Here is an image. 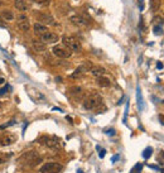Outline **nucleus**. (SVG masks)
<instances>
[{"label": "nucleus", "mask_w": 164, "mask_h": 173, "mask_svg": "<svg viewBox=\"0 0 164 173\" xmlns=\"http://www.w3.org/2000/svg\"><path fill=\"white\" fill-rule=\"evenodd\" d=\"M33 29H34V33L38 34V36H42L46 32H48V28L46 24H42V23H36L33 25Z\"/></svg>", "instance_id": "11"}, {"label": "nucleus", "mask_w": 164, "mask_h": 173, "mask_svg": "<svg viewBox=\"0 0 164 173\" xmlns=\"http://www.w3.org/2000/svg\"><path fill=\"white\" fill-rule=\"evenodd\" d=\"M62 171V165L59 163H46L44 165H42L40 173H59Z\"/></svg>", "instance_id": "5"}, {"label": "nucleus", "mask_w": 164, "mask_h": 173, "mask_svg": "<svg viewBox=\"0 0 164 173\" xmlns=\"http://www.w3.org/2000/svg\"><path fill=\"white\" fill-rule=\"evenodd\" d=\"M16 24H18V28L22 30V32H28L29 28H30L29 20H28L25 14H20L18 16V22H16Z\"/></svg>", "instance_id": "6"}, {"label": "nucleus", "mask_w": 164, "mask_h": 173, "mask_svg": "<svg viewBox=\"0 0 164 173\" xmlns=\"http://www.w3.org/2000/svg\"><path fill=\"white\" fill-rule=\"evenodd\" d=\"M58 39H59V37L57 36V34L53 33V32H49V30L40 36V41L42 42H44L46 44L47 43H56Z\"/></svg>", "instance_id": "7"}, {"label": "nucleus", "mask_w": 164, "mask_h": 173, "mask_svg": "<svg viewBox=\"0 0 164 173\" xmlns=\"http://www.w3.org/2000/svg\"><path fill=\"white\" fill-rule=\"evenodd\" d=\"M137 101H138V108L139 110H144V102H143V96H141V90L140 87H137Z\"/></svg>", "instance_id": "17"}, {"label": "nucleus", "mask_w": 164, "mask_h": 173, "mask_svg": "<svg viewBox=\"0 0 164 173\" xmlns=\"http://www.w3.org/2000/svg\"><path fill=\"white\" fill-rule=\"evenodd\" d=\"M106 133L110 134V135H114V134H115V130H114V129H110V130H107Z\"/></svg>", "instance_id": "31"}, {"label": "nucleus", "mask_w": 164, "mask_h": 173, "mask_svg": "<svg viewBox=\"0 0 164 173\" xmlns=\"http://www.w3.org/2000/svg\"><path fill=\"white\" fill-rule=\"evenodd\" d=\"M82 91V89L80 86H76V87H71V94H80Z\"/></svg>", "instance_id": "23"}, {"label": "nucleus", "mask_w": 164, "mask_h": 173, "mask_svg": "<svg viewBox=\"0 0 164 173\" xmlns=\"http://www.w3.org/2000/svg\"><path fill=\"white\" fill-rule=\"evenodd\" d=\"M117 159H119V155H114V157H113V159H111V161H113V163H115V162H116Z\"/></svg>", "instance_id": "32"}, {"label": "nucleus", "mask_w": 164, "mask_h": 173, "mask_svg": "<svg viewBox=\"0 0 164 173\" xmlns=\"http://www.w3.org/2000/svg\"><path fill=\"white\" fill-rule=\"evenodd\" d=\"M10 157H12V153L5 154V153H1V152H0V164L6 163V162L9 161V158H10Z\"/></svg>", "instance_id": "20"}, {"label": "nucleus", "mask_w": 164, "mask_h": 173, "mask_svg": "<svg viewBox=\"0 0 164 173\" xmlns=\"http://www.w3.org/2000/svg\"><path fill=\"white\" fill-rule=\"evenodd\" d=\"M19 162L25 165H30V167H34L37 165L38 163L42 162V158L38 155V153L36 150H30V152H27L25 154H23L22 157L19 158Z\"/></svg>", "instance_id": "1"}, {"label": "nucleus", "mask_w": 164, "mask_h": 173, "mask_svg": "<svg viewBox=\"0 0 164 173\" xmlns=\"http://www.w3.org/2000/svg\"><path fill=\"white\" fill-rule=\"evenodd\" d=\"M105 154H106V150L105 149H100V152H99L100 158H104V157H105Z\"/></svg>", "instance_id": "27"}, {"label": "nucleus", "mask_w": 164, "mask_h": 173, "mask_svg": "<svg viewBox=\"0 0 164 173\" xmlns=\"http://www.w3.org/2000/svg\"><path fill=\"white\" fill-rule=\"evenodd\" d=\"M33 1H36L37 4H39V5H47V4H49V0H33Z\"/></svg>", "instance_id": "25"}, {"label": "nucleus", "mask_w": 164, "mask_h": 173, "mask_svg": "<svg viewBox=\"0 0 164 173\" xmlns=\"http://www.w3.org/2000/svg\"><path fill=\"white\" fill-rule=\"evenodd\" d=\"M16 122L15 120H10L9 123H6V124H3V125H0V129H5V128H9V126H12V125H14Z\"/></svg>", "instance_id": "22"}, {"label": "nucleus", "mask_w": 164, "mask_h": 173, "mask_svg": "<svg viewBox=\"0 0 164 173\" xmlns=\"http://www.w3.org/2000/svg\"><path fill=\"white\" fill-rule=\"evenodd\" d=\"M44 140L46 141H43V143L46 144L47 147L52 148V149H59V147H61V143H59L61 140H59L57 137H51V138L46 137L44 138Z\"/></svg>", "instance_id": "8"}, {"label": "nucleus", "mask_w": 164, "mask_h": 173, "mask_svg": "<svg viewBox=\"0 0 164 173\" xmlns=\"http://www.w3.org/2000/svg\"><path fill=\"white\" fill-rule=\"evenodd\" d=\"M71 22L77 27H86L87 25V20L81 15H73L71 16Z\"/></svg>", "instance_id": "10"}, {"label": "nucleus", "mask_w": 164, "mask_h": 173, "mask_svg": "<svg viewBox=\"0 0 164 173\" xmlns=\"http://www.w3.org/2000/svg\"><path fill=\"white\" fill-rule=\"evenodd\" d=\"M6 90H8V87H3V89H0V95H4L5 92H6Z\"/></svg>", "instance_id": "30"}, {"label": "nucleus", "mask_w": 164, "mask_h": 173, "mask_svg": "<svg viewBox=\"0 0 164 173\" xmlns=\"http://www.w3.org/2000/svg\"><path fill=\"white\" fill-rule=\"evenodd\" d=\"M6 24H5V20L1 18V15H0V27H5Z\"/></svg>", "instance_id": "28"}, {"label": "nucleus", "mask_w": 164, "mask_h": 173, "mask_svg": "<svg viewBox=\"0 0 164 173\" xmlns=\"http://www.w3.org/2000/svg\"><path fill=\"white\" fill-rule=\"evenodd\" d=\"M91 73L93 76H96V77H101V76H104L106 73V70L104 67H100V66H96V67H92L91 70Z\"/></svg>", "instance_id": "15"}, {"label": "nucleus", "mask_w": 164, "mask_h": 173, "mask_svg": "<svg viewBox=\"0 0 164 173\" xmlns=\"http://www.w3.org/2000/svg\"><path fill=\"white\" fill-rule=\"evenodd\" d=\"M32 47L36 52H44L46 51V43L42 42V41H37L33 39L32 41Z\"/></svg>", "instance_id": "12"}, {"label": "nucleus", "mask_w": 164, "mask_h": 173, "mask_svg": "<svg viewBox=\"0 0 164 173\" xmlns=\"http://www.w3.org/2000/svg\"><path fill=\"white\" fill-rule=\"evenodd\" d=\"M14 5H15V8L20 10V12H27L28 8H29L25 0H14Z\"/></svg>", "instance_id": "14"}, {"label": "nucleus", "mask_w": 164, "mask_h": 173, "mask_svg": "<svg viewBox=\"0 0 164 173\" xmlns=\"http://www.w3.org/2000/svg\"><path fill=\"white\" fill-rule=\"evenodd\" d=\"M0 108H3V104L1 102H0Z\"/></svg>", "instance_id": "37"}, {"label": "nucleus", "mask_w": 164, "mask_h": 173, "mask_svg": "<svg viewBox=\"0 0 164 173\" xmlns=\"http://www.w3.org/2000/svg\"><path fill=\"white\" fill-rule=\"evenodd\" d=\"M154 33L156 34V36L162 33V27H160V25H155V27H154Z\"/></svg>", "instance_id": "26"}, {"label": "nucleus", "mask_w": 164, "mask_h": 173, "mask_svg": "<svg viewBox=\"0 0 164 173\" xmlns=\"http://www.w3.org/2000/svg\"><path fill=\"white\" fill-rule=\"evenodd\" d=\"M156 67H158V68H163V63H158V65H156Z\"/></svg>", "instance_id": "35"}, {"label": "nucleus", "mask_w": 164, "mask_h": 173, "mask_svg": "<svg viewBox=\"0 0 164 173\" xmlns=\"http://www.w3.org/2000/svg\"><path fill=\"white\" fill-rule=\"evenodd\" d=\"M52 53L58 58H68V57H71L72 51H69L68 48L65 46H54L52 48Z\"/></svg>", "instance_id": "4"}, {"label": "nucleus", "mask_w": 164, "mask_h": 173, "mask_svg": "<svg viewBox=\"0 0 164 173\" xmlns=\"http://www.w3.org/2000/svg\"><path fill=\"white\" fill-rule=\"evenodd\" d=\"M16 141V137L14 134H6L0 139V145L1 147H8V145H12L13 143Z\"/></svg>", "instance_id": "9"}, {"label": "nucleus", "mask_w": 164, "mask_h": 173, "mask_svg": "<svg viewBox=\"0 0 164 173\" xmlns=\"http://www.w3.org/2000/svg\"><path fill=\"white\" fill-rule=\"evenodd\" d=\"M62 43H63L65 47H67L69 51L72 52H81L82 46L80 43V41H77L75 37L71 36H63L62 37Z\"/></svg>", "instance_id": "3"}, {"label": "nucleus", "mask_w": 164, "mask_h": 173, "mask_svg": "<svg viewBox=\"0 0 164 173\" xmlns=\"http://www.w3.org/2000/svg\"><path fill=\"white\" fill-rule=\"evenodd\" d=\"M162 173H164V169H163V171H162Z\"/></svg>", "instance_id": "38"}, {"label": "nucleus", "mask_w": 164, "mask_h": 173, "mask_svg": "<svg viewBox=\"0 0 164 173\" xmlns=\"http://www.w3.org/2000/svg\"><path fill=\"white\" fill-rule=\"evenodd\" d=\"M38 19H39V23L42 24H49V25L54 24V19L49 14H39L38 15Z\"/></svg>", "instance_id": "13"}, {"label": "nucleus", "mask_w": 164, "mask_h": 173, "mask_svg": "<svg viewBox=\"0 0 164 173\" xmlns=\"http://www.w3.org/2000/svg\"><path fill=\"white\" fill-rule=\"evenodd\" d=\"M3 5V1H1V0H0V6H1Z\"/></svg>", "instance_id": "36"}, {"label": "nucleus", "mask_w": 164, "mask_h": 173, "mask_svg": "<svg viewBox=\"0 0 164 173\" xmlns=\"http://www.w3.org/2000/svg\"><path fill=\"white\" fill-rule=\"evenodd\" d=\"M160 4H162L160 0H149V6H150L152 12H156L160 8Z\"/></svg>", "instance_id": "19"}, {"label": "nucleus", "mask_w": 164, "mask_h": 173, "mask_svg": "<svg viewBox=\"0 0 164 173\" xmlns=\"http://www.w3.org/2000/svg\"><path fill=\"white\" fill-rule=\"evenodd\" d=\"M152 154H153V148L148 147V148H145L144 152H143V158H144V159H148Z\"/></svg>", "instance_id": "21"}, {"label": "nucleus", "mask_w": 164, "mask_h": 173, "mask_svg": "<svg viewBox=\"0 0 164 173\" xmlns=\"http://www.w3.org/2000/svg\"><path fill=\"white\" fill-rule=\"evenodd\" d=\"M5 82V78H3V77H0V85H3Z\"/></svg>", "instance_id": "34"}, {"label": "nucleus", "mask_w": 164, "mask_h": 173, "mask_svg": "<svg viewBox=\"0 0 164 173\" xmlns=\"http://www.w3.org/2000/svg\"><path fill=\"white\" fill-rule=\"evenodd\" d=\"M97 85H99L100 87H109L111 85V81L107 77L101 76V77H97Z\"/></svg>", "instance_id": "16"}, {"label": "nucleus", "mask_w": 164, "mask_h": 173, "mask_svg": "<svg viewBox=\"0 0 164 173\" xmlns=\"http://www.w3.org/2000/svg\"><path fill=\"white\" fill-rule=\"evenodd\" d=\"M102 104V99L99 94L96 92H92L91 95H89L83 101V108L86 110H95Z\"/></svg>", "instance_id": "2"}, {"label": "nucleus", "mask_w": 164, "mask_h": 173, "mask_svg": "<svg viewBox=\"0 0 164 173\" xmlns=\"http://www.w3.org/2000/svg\"><path fill=\"white\" fill-rule=\"evenodd\" d=\"M139 8H140V10L144 9V1L143 0H139Z\"/></svg>", "instance_id": "29"}, {"label": "nucleus", "mask_w": 164, "mask_h": 173, "mask_svg": "<svg viewBox=\"0 0 164 173\" xmlns=\"http://www.w3.org/2000/svg\"><path fill=\"white\" fill-rule=\"evenodd\" d=\"M159 120H160V123L164 125V116L163 115H159Z\"/></svg>", "instance_id": "33"}, {"label": "nucleus", "mask_w": 164, "mask_h": 173, "mask_svg": "<svg viewBox=\"0 0 164 173\" xmlns=\"http://www.w3.org/2000/svg\"><path fill=\"white\" fill-rule=\"evenodd\" d=\"M141 168H143V165H141L140 163H138V164L134 167V169L131 171V173H139V172L141 171Z\"/></svg>", "instance_id": "24"}, {"label": "nucleus", "mask_w": 164, "mask_h": 173, "mask_svg": "<svg viewBox=\"0 0 164 173\" xmlns=\"http://www.w3.org/2000/svg\"><path fill=\"white\" fill-rule=\"evenodd\" d=\"M1 18L5 20V22H12V20L14 19V14L12 12H10V10H3L1 12Z\"/></svg>", "instance_id": "18"}]
</instances>
